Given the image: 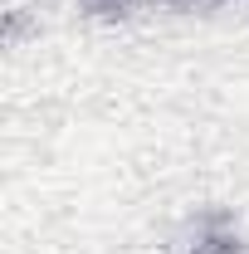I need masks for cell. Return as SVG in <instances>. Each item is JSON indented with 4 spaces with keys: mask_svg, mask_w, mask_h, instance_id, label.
I'll list each match as a JSON object with an SVG mask.
<instances>
[{
    "mask_svg": "<svg viewBox=\"0 0 249 254\" xmlns=\"http://www.w3.org/2000/svg\"><path fill=\"white\" fill-rule=\"evenodd\" d=\"M186 254H249V245L235 235V225L225 220H205L200 230H195V240H190Z\"/></svg>",
    "mask_w": 249,
    "mask_h": 254,
    "instance_id": "obj_1",
    "label": "cell"
}]
</instances>
